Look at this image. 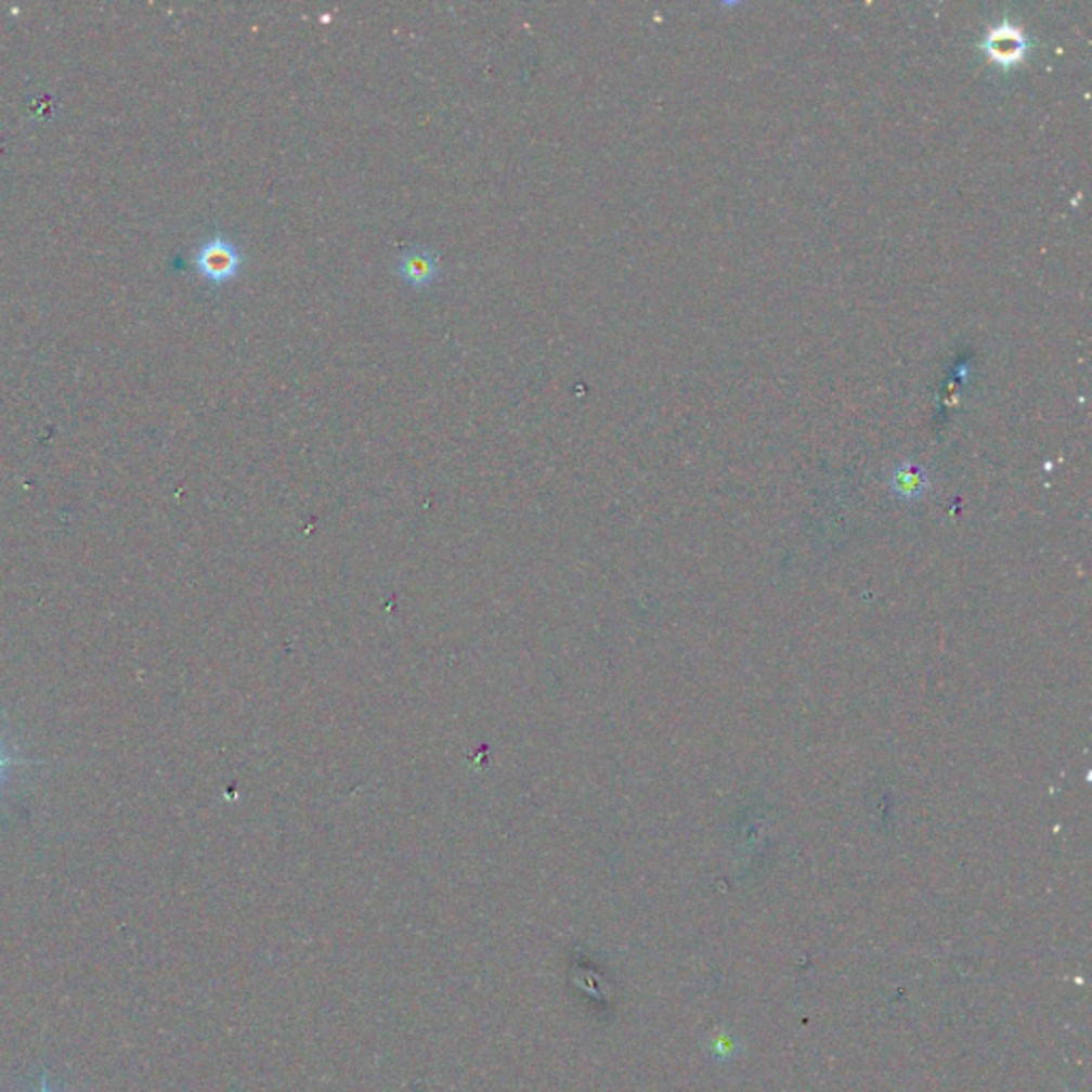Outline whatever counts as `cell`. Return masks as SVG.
<instances>
[{
    "label": "cell",
    "mask_w": 1092,
    "mask_h": 1092,
    "mask_svg": "<svg viewBox=\"0 0 1092 1092\" xmlns=\"http://www.w3.org/2000/svg\"><path fill=\"white\" fill-rule=\"evenodd\" d=\"M242 265L244 257L239 246L224 235H213L205 239L195 252V268L211 284H224L233 280L242 270Z\"/></svg>",
    "instance_id": "1"
},
{
    "label": "cell",
    "mask_w": 1092,
    "mask_h": 1092,
    "mask_svg": "<svg viewBox=\"0 0 1092 1092\" xmlns=\"http://www.w3.org/2000/svg\"><path fill=\"white\" fill-rule=\"evenodd\" d=\"M981 48L994 63L1012 67L1018 65L1026 56L1030 41L1020 26L1012 22H1001L988 30Z\"/></svg>",
    "instance_id": "2"
},
{
    "label": "cell",
    "mask_w": 1092,
    "mask_h": 1092,
    "mask_svg": "<svg viewBox=\"0 0 1092 1092\" xmlns=\"http://www.w3.org/2000/svg\"><path fill=\"white\" fill-rule=\"evenodd\" d=\"M395 272L408 286L425 288L438 280L440 259L433 250H429L425 246H412L400 255Z\"/></svg>",
    "instance_id": "3"
},
{
    "label": "cell",
    "mask_w": 1092,
    "mask_h": 1092,
    "mask_svg": "<svg viewBox=\"0 0 1092 1092\" xmlns=\"http://www.w3.org/2000/svg\"><path fill=\"white\" fill-rule=\"evenodd\" d=\"M926 482H928L926 472L920 466H913V464H902L892 474L894 491H898L902 497L922 495L924 489H926Z\"/></svg>",
    "instance_id": "4"
},
{
    "label": "cell",
    "mask_w": 1092,
    "mask_h": 1092,
    "mask_svg": "<svg viewBox=\"0 0 1092 1092\" xmlns=\"http://www.w3.org/2000/svg\"><path fill=\"white\" fill-rule=\"evenodd\" d=\"M15 766H17L15 755H11V753L6 751V748L0 743V785L6 781L9 770H11V768H15Z\"/></svg>",
    "instance_id": "5"
},
{
    "label": "cell",
    "mask_w": 1092,
    "mask_h": 1092,
    "mask_svg": "<svg viewBox=\"0 0 1092 1092\" xmlns=\"http://www.w3.org/2000/svg\"><path fill=\"white\" fill-rule=\"evenodd\" d=\"M37 1092H54L50 1089V1084H48V1078H46V1076L41 1078V1087H39V1091Z\"/></svg>",
    "instance_id": "6"
}]
</instances>
